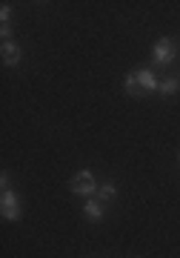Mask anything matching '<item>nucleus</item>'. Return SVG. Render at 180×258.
Returning <instances> with one entry per match:
<instances>
[{"instance_id": "39448f33", "label": "nucleus", "mask_w": 180, "mask_h": 258, "mask_svg": "<svg viewBox=\"0 0 180 258\" xmlns=\"http://www.w3.org/2000/svg\"><path fill=\"white\" fill-rule=\"evenodd\" d=\"M83 215H86L89 221H100V218H103V201H98V198H86V204H83Z\"/></svg>"}, {"instance_id": "f257e3e1", "label": "nucleus", "mask_w": 180, "mask_h": 258, "mask_svg": "<svg viewBox=\"0 0 180 258\" xmlns=\"http://www.w3.org/2000/svg\"><path fill=\"white\" fill-rule=\"evenodd\" d=\"M154 89H160V81L154 78L152 69H140V72L126 75V92L129 95H149Z\"/></svg>"}, {"instance_id": "423d86ee", "label": "nucleus", "mask_w": 180, "mask_h": 258, "mask_svg": "<svg viewBox=\"0 0 180 258\" xmlns=\"http://www.w3.org/2000/svg\"><path fill=\"white\" fill-rule=\"evenodd\" d=\"M3 63L6 66H18L20 63V46L18 43H12V40L3 43Z\"/></svg>"}, {"instance_id": "0eeeda50", "label": "nucleus", "mask_w": 180, "mask_h": 258, "mask_svg": "<svg viewBox=\"0 0 180 258\" xmlns=\"http://www.w3.org/2000/svg\"><path fill=\"white\" fill-rule=\"evenodd\" d=\"M9 18H12V6H9V3H3V9H0V35H3V37L12 32V29H9Z\"/></svg>"}, {"instance_id": "6e6552de", "label": "nucleus", "mask_w": 180, "mask_h": 258, "mask_svg": "<svg viewBox=\"0 0 180 258\" xmlns=\"http://www.w3.org/2000/svg\"><path fill=\"white\" fill-rule=\"evenodd\" d=\"M160 92H163V95H174V92H180V78H169V81H160Z\"/></svg>"}, {"instance_id": "7ed1b4c3", "label": "nucleus", "mask_w": 180, "mask_h": 258, "mask_svg": "<svg viewBox=\"0 0 180 258\" xmlns=\"http://www.w3.org/2000/svg\"><path fill=\"white\" fill-rule=\"evenodd\" d=\"M72 192H77V195H86V198H92V195L98 192V184H95V175L92 172H77V175L72 178Z\"/></svg>"}, {"instance_id": "20e7f679", "label": "nucleus", "mask_w": 180, "mask_h": 258, "mask_svg": "<svg viewBox=\"0 0 180 258\" xmlns=\"http://www.w3.org/2000/svg\"><path fill=\"white\" fill-rule=\"evenodd\" d=\"M0 210H3V218L6 221H18L20 218V201L12 189H3V198H0Z\"/></svg>"}, {"instance_id": "1a4fd4ad", "label": "nucleus", "mask_w": 180, "mask_h": 258, "mask_svg": "<svg viewBox=\"0 0 180 258\" xmlns=\"http://www.w3.org/2000/svg\"><path fill=\"white\" fill-rule=\"evenodd\" d=\"M115 198V184H103V186H98V201H112Z\"/></svg>"}, {"instance_id": "f03ea898", "label": "nucleus", "mask_w": 180, "mask_h": 258, "mask_svg": "<svg viewBox=\"0 0 180 258\" xmlns=\"http://www.w3.org/2000/svg\"><path fill=\"white\" fill-rule=\"evenodd\" d=\"M152 57H154L157 66H169L171 60L177 57V43H174L171 37H160V40L154 43V49H152Z\"/></svg>"}]
</instances>
